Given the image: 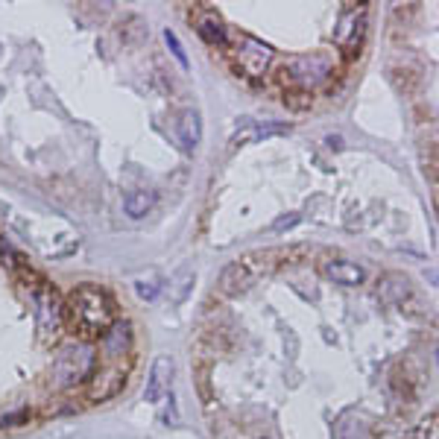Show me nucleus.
I'll return each mask as SVG.
<instances>
[{"instance_id":"nucleus-1","label":"nucleus","mask_w":439,"mask_h":439,"mask_svg":"<svg viewBox=\"0 0 439 439\" xmlns=\"http://www.w3.org/2000/svg\"><path fill=\"white\" fill-rule=\"evenodd\" d=\"M68 319L82 337H100L115 325V304L100 287L82 284L68 296Z\"/></svg>"},{"instance_id":"nucleus-2","label":"nucleus","mask_w":439,"mask_h":439,"mask_svg":"<svg viewBox=\"0 0 439 439\" xmlns=\"http://www.w3.org/2000/svg\"><path fill=\"white\" fill-rule=\"evenodd\" d=\"M270 258H273L270 252H255V255H246V258L229 263V267L223 270V278H219V284H223V293L234 296V293L249 290L261 275H267L273 270V261Z\"/></svg>"},{"instance_id":"nucleus-3","label":"nucleus","mask_w":439,"mask_h":439,"mask_svg":"<svg viewBox=\"0 0 439 439\" xmlns=\"http://www.w3.org/2000/svg\"><path fill=\"white\" fill-rule=\"evenodd\" d=\"M234 59H237V64H240V71H244V74H249V76H261L263 71L270 68L273 50L267 47V44L255 41V38H244V44L237 47Z\"/></svg>"},{"instance_id":"nucleus-4","label":"nucleus","mask_w":439,"mask_h":439,"mask_svg":"<svg viewBox=\"0 0 439 439\" xmlns=\"http://www.w3.org/2000/svg\"><path fill=\"white\" fill-rule=\"evenodd\" d=\"M319 270H322V275L334 278L337 284H363V278H366V273L358 267V263L343 261V258H325L319 263Z\"/></svg>"},{"instance_id":"nucleus-5","label":"nucleus","mask_w":439,"mask_h":439,"mask_svg":"<svg viewBox=\"0 0 439 439\" xmlns=\"http://www.w3.org/2000/svg\"><path fill=\"white\" fill-rule=\"evenodd\" d=\"M360 30H363V9H346L334 30V41L340 47H351V44H358Z\"/></svg>"},{"instance_id":"nucleus-6","label":"nucleus","mask_w":439,"mask_h":439,"mask_svg":"<svg viewBox=\"0 0 439 439\" xmlns=\"http://www.w3.org/2000/svg\"><path fill=\"white\" fill-rule=\"evenodd\" d=\"M170 375H173V360L170 358H159L152 363V375H149V384H147V401H159L161 395L167 392L170 387Z\"/></svg>"},{"instance_id":"nucleus-7","label":"nucleus","mask_w":439,"mask_h":439,"mask_svg":"<svg viewBox=\"0 0 439 439\" xmlns=\"http://www.w3.org/2000/svg\"><path fill=\"white\" fill-rule=\"evenodd\" d=\"M196 33H200L208 44H219V47L229 44V30H226L223 21H219L217 12H203L200 21H196Z\"/></svg>"},{"instance_id":"nucleus-8","label":"nucleus","mask_w":439,"mask_h":439,"mask_svg":"<svg viewBox=\"0 0 439 439\" xmlns=\"http://www.w3.org/2000/svg\"><path fill=\"white\" fill-rule=\"evenodd\" d=\"M179 138H182V144H185V149H193L196 144H200V138H203V120H200V115L196 112H182V118H179Z\"/></svg>"},{"instance_id":"nucleus-9","label":"nucleus","mask_w":439,"mask_h":439,"mask_svg":"<svg viewBox=\"0 0 439 439\" xmlns=\"http://www.w3.org/2000/svg\"><path fill=\"white\" fill-rule=\"evenodd\" d=\"M152 203H156V193H152V190H132L123 200V208H126L129 217L138 219V217H144L152 208Z\"/></svg>"},{"instance_id":"nucleus-10","label":"nucleus","mask_w":439,"mask_h":439,"mask_svg":"<svg viewBox=\"0 0 439 439\" xmlns=\"http://www.w3.org/2000/svg\"><path fill=\"white\" fill-rule=\"evenodd\" d=\"M164 38H167V44H170V50L176 53V59H179L182 64H188V56H185V50H182V44H179V38H176V35H173L170 30L164 33Z\"/></svg>"},{"instance_id":"nucleus-11","label":"nucleus","mask_w":439,"mask_h":439,"mask_svg":"<svg viewBox=\"0 0 439 439\" xmlns=\"http://www.w3.org/2000/svg\"><path fill=\"white\" fill-rule=\"evenodd\" d=\"M135 290H138V296H141V299H152V296L159 293L156 284H147V281H138V284H135Z\"/></svg>"}]
</instances>
